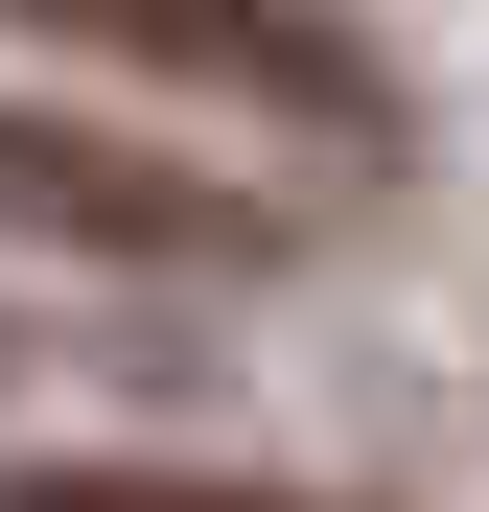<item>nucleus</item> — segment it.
<instances>
[{
	"mask_svg": "<svg viewBox=\"0 0 489 512\" xmlns=\"http://www.w3.org/2000/svg\"><path fill=\"white\" fill-rule=\"evenodd\" d=\"M0 512H303V489H210V466H0Z\"/></svg>",
	"mask_w": 489,
	"mask_h": 512,
	"instance_id": "nucleus-3",
	"label": "nucleus"
},
{
	"mask_svg": "<svg viewBox=\"0 0 489 512\" xmlns=\"http://www.w3.org/2000/svg\"><path fill=\"white\" fill-rule=\"evenodd\" d=\"M0 24L94 47V70H163V94H257V117H373V47L326 24V0H0Z\"/></svg>",
	"mask_w": 489,
	"mask_h": 512,
	"instance_id": "nucleus-2",
	"label": "nucleus"
},
{
	"mask_svg": "<svg viewBox=\"0 0 489 512\" xmlns=\"http://www.w3.org/2000/svg\"><path fill=\"white\" fill-rule=\"evenodd\" d=\"M0 233L24 256H117V280H257L280 256L257 187H210V163H163L117 117H47V94H0Z\"/></svg>",
	"mask_w": 489,
	"mask_h": 512,
	"instance_id": "nucleus-1",
	"label": "nucleus"
}]
</instances>
